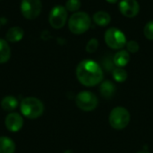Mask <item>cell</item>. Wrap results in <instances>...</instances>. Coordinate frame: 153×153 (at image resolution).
<instances>
[{
  "label": "cell",
  "mask_w": 153,
  "mask_h": 153,
  "mask_svg": "<svg viewBox=\"0 0 153 153\" xmlns=\"http://www.w3.org/2000/svg\"><path fill=\"white\" fill-rule=\"evenodd\" d=\"M76 77L82 85L93 87L102 82L103 71L101 66L95 61L85 59L77 65Z\"/></svg>",
  "instance_id": "1"
},
{
  "label": "cell",
  "mask_w": 153,
  "mask_h": 153,
  "mask_svg": "<svg viewBox=\"0 0 153 153\" xmlns=\"http://www.w3.org/2000/svg\"><path fill=\"white\" fill-rule=\"evenodd\" d=\"M21 112L22 114L30 119L39 118L44 112L43 103L37 98L27 97L21 102Z\"/></svg>",
  "instance_id": "2"
},
{
  "label": "cell",
  "mask_w": 153,
  "mask_h": 153,
  "mask_svg": "<svg viewBox=\"0 0 153 153\" xmlns=\"http://www.w3.org/2000/svg\"><path fill=\"white\" fill-rule=\"evenodd\" d=\"M91 24L90 15L85 12H76L68 21V28L74 34L80 35L86 32Z\"/></svg>",
  "instance_id": "3"
},
{
  "label": "cell",
  "mask_w": 153,
  "mask_h": 153,
  "mask_svg": "<svg viewBox=\"0 0 153 153\" xmlns=\"http://www.w3.org/2000/svg\"><path fill=\"white\" fill-rule=\"evenodd\" d=\"M109 124L116 130L126 128L130 122V113L123 107H117L109 114Z\"/></svg>",
  "instance_id": "4"
},
{
  "label": "cell",
  "mask_w": 153,
  "mask_h": 153,
  "mask_svg": "<svg viewBox=\"0 0 153 153\" xmlns=\"http://www.w3.org/2000/svg\"><path fill=\"white\" fill-rule=\"evenodd\" d=\"M105 42L112 49H122L126 45L125 33L117 28H110L105 32Z\"/></svg>",
  "instance_id": "5"
},
{
  "label": "cell",
  "mask_w": 153,
  "mask_h": 153,
  "mask_svg": "<svg viewBox=\"0 0 153 153\" xmlns=\"http://www.w3.org/2000/svg\"><path fill=\"white\" fill-rule=\"evenodd\" d=\"M77 107L82 111H92L98 106V98L91 91H84L77 94L75 98Z\"/></svg>",
  "instance_id": "6"
},
{
  "label": "cell",
  "mask_w": 153,
  "mask_h": 153,
  "mask_svg": "<svg viewBox=\"0 0 153 153\" xmlns=\"http://www.w3.org/2000/svg\"><path fill=\"white\" fill-rule=\"evenodd\" d=\"M42 9V4L40 0H22L21 12L22 15L28 20H33L37 18Z\"/></svg>",
  "instance_id": "7"
},
{
  "label": "cell",
  "mask_w": 153,
  "mask_h": 153,
  "mask_svg": "<svg viewBox=\"0 0 153 153\" xmlns=\"http://www.w3.org/2000/svg\"><path fill=\"white\" fill-rule=\"evenodd\" d=\"M67 20V10L62 5L54 6L49 13L48 21L55 29H61L65 26Z\"/></svg>",
  "instance_id": "8"
},
{
  "label": "cell",
  "mask_w": 153,
  "mask_h": 153,
  "mask_svg": "<svg viewBox=\"0 0 153 153\" xmlns=\"http://www.w3.org/2000/svg\"><path fill=\"white\" fill-rule=\"evenodd\" d=\"M120 13L128 18H133L139 13L140 4L137 0H121L119 2Z\"/></svg>",
  "instance_id": "9"
},
{
  "label": "cell",
  "mask_w": 153,
  "mask_h": 153,
  "mask_svg": "<svg viewBox=\"0 0 153 153\" xmlns=\"http://www.w3.org/2000/svg\"><path fill=\"white\" fill-rule=\"evenodd\" d=\"M4 124L8 131L16 133L22 129L23 125V119L20 114L12 112L5 117Z\"/></svg>",
  "instance_id": "10"
},
{
  "label": "cell",
  "mask_w": 153,
  "mask_h": 153,
  "mask_svg": "<svg viewBox=\"0 0 153 153\" xmlns=\"http://www.w3.org/2000/svg\"><path fill=\"white\" fill-rule=\"evenodd\" d=\"M114 63L117 67H125L130 61V55L127 50H119L117 51L114 57H113Z\"/></svg>",
  "instance_id": "11"
},
{
  "label": "cell",
  "mask_w": 153,
  "mask_h": 153,
  "mask_svg": "<svg viewBox=\"0 0 153 153\" xmlns=\"http://www.w3.org/2000/svg\"><path fill=\"white\" fill-rule=\"evenodd\" d=\"M100 94L105 99H111L116 92V86L110 81H105L100 84Z\"/></svg>",
  "instance_id": "12"
},
{
  "label": "cell",
  "mask_w": 153,
  "mask_h": 153,
  "mask_svg": "<svg viewBox=\"0 0 153 153\" xmlns=\"http://www.w3.org/2000/svg\"><path fill=\"white\" fill-rule=\"evenodd\" d=\"M6 39L9 42H18L23 37V30L21 27L15 26L10 28L6 32Z\"/></svg>",
  "instance_id": "13"
},
{
  "label": "cell",
  "mask_w": 153,
  "mask_h": 153,
  "mask_svg": "<svg viewBox=\"0 0 153 153\" xmlns=\"http://www.w3.org/2000/svg\"><path fill=\"white\" fill-rule=\"evenodd\" d=\"M15 152L14 142L6 136L0 137V153H13Z\"/></svg>",
  "instance_id": "14"
},
{
  "label": "cell",
  "mask_w": 153,
  "mask_h": 153,
  "mask_svg": "<svg viewBox=\"0 0 153 153\" xmlns=\"http://www.w3.org/2000/svg\"><path fill=\"white\" fill-rule=\"evenodd\" d=\"M111 21V16L104 11H99L93 14V22L99 26H107Z\"/></svg>",
  "instance_id": "15"
},
{
  "label": "cell",
  "mask_w": 153,
  "mask_h": 153,
  "mask_svg": "<svg viewBox=\"0 0 153 153\" xmlns=\"http://www.w3.org/2000/svg\"><path fill=\"white\" fill-rule=\"evenodd\" d=\"M18 106V100L13 96H5L1 101V107L4 111L11 112L14 110Z\"/></svg>",
  "instance_id": "16"
},
{
  "label": "cell",
  "mask_w": 153,
  "mask_h": 153,
  "mask_svg": "<svg viewBox=\"0 0 153 153\" xmlns=\"http://www.w3.org/2000/svg\"><path fill=\"white\" fill-rule=\"evenodd\" d=\"M11 56V48L8 45V43L3 39H0V64L6 63Z\"/></svg>",
  "instance_id": "17"
},
{
  "label": "cell",
  "mask_w": 153,
  "mask_h": 153,
  "mask_svg": "<svg viewBox=\"0 0 153 153\" xmlns=\"http://www.w3.org/2000/svg\"><path fill=\"white\" fill-rule=\"evenodd\" d=\"M113 78L117 82H123L127 79V73L123 67H116L112 71Z\"/></svg>",
  "instance_id": "18"
},
{
  "label": "cell",
  "mask_w": 153,
  "mask_h": 153,
  "mask_svg": "<svg viewBox=\"0 0 153 153\" xmlns=\"http://www.w3.org/2000/svg\"><path fill=\"white\" fill-rule=\"evenodd\" d=\"M82 3L80 0H67L65 3V9L69 12H75L80 9Z\"/></svg>",
  "instance_id": "19"
},
{
  "label": "cell",
  "mask_w": 153,
  "mask_h": 153,
  "mask_svg": "<svg viewBox=\"0 0 153 153\" xmlns=\"http://www.w3.org/2000/svg\"><path fill=\"white\" fill-rule=\"evenodd\" d=\"M143 33L148 39L153 40V20L146 23L143 29Z\"/></svg>",
  "instance_id": "20"
},
{
  "label": "cell",
  "mask_w": 153,
  "mask_h": 153,
  "mask_svg": "<svg viewBox=\"0 0 153 153\" xmlns=\"http://www.w3.org/2000/svg\"><path fill=\"white\" fill-rule=\"evenodd\" d=\"M99 47V41L97 39H91L88 41L86 45V51L88 53H94Z\"/></svg>",
  "instance_id": "21"
},
{
  "label": "cell",
  "mask_w": 153,
  "mask_h": 153,
  "mask_svg": "<svg viewBox=\"0 0 153 153\" xmlns=\"http://www.w3.org/2000/svg\"><path fill=\"white\" fill-rule=\"evenodd\" d=\"M126 46L127 51L130 52V53H136V52H138L139 49H140V46H139V44H138L135 40L127 41Z\"/></svg>",
  "instance_id": "22"
},
{
  "label": "cell",
  "mask_w": 153,
  "mask_h": 153,
  "mask_svg": "<svg viewBox=\"0 0 153 153\" xmlns=\"http://www.w3.org/2000/svg\"><path fill=\"white\" fill-rule=\"evenodd\" d=\"M115 63L113 58H109V57H106L103 60V66L107 71H113L115 69Z\"/></svg>",
  "instance_id": "23"
},
{
  "label": "cell",
  "mask_w": 153,
  "mask_h": 153,
  "mask_svg": "<svg viewBox=\"0 0 153 153\" xmlns=\"http://www.w3.org/2000/svg\"><path fill=\"white\" fill-rule=\"evenodd\" d=\"M108 3H110V4H116L118 2V0H106Z\"/></svg>",
  "instance_id": "24"
},
{
  "label": "cell",
  "mask_w": 153,
  "mask_h": 153,
  "mask_svg": "<svg viewBox=\"0 0 153 153\" xmlns=\"http://www.w3.org/2000/svg\"><path fill=\"white\" fill-rule=\"evenodd\" d=\"M137 153H149L148 152H144V151H142V152H138Z\"/></svg>",
  "instance_id": "25"
}]
</instances>
